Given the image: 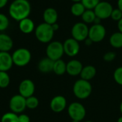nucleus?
Wrapping results in <instances>:
<instances>
[{
	"mask_svg": "<svg viewBox=\"0 0 122 122\" xmlns=\"http://www.w3.org/2000/svg\"><path fill=\"white\" fill-rule=\"evenodd\" d=\"M46 54L48 58L54 61L61 59L64 54L63 44L59 41H51L46 46Z\"/></svg>",
	"mask_w": 122,
	"mask_h": 122,
	"instance_id": "39448f33",
	"label": "nucleus"
},
{
	"mask_svg": "<svg viewBox=\"0 0 122 122\" xmlns=\"http://www.w3.org/2000/svg\"><path fill=\"white\" fill-rule=\"evenodd\" d=\"M31 9V4L28 0H14L9 6V14L13 19L19 21L29 17Z\"/></svg>",
	"mask_w": 122,
	"mask_h": 122,
	"instance_id": "f257e3e1",
	"label": "nucleus"
},
{
	"mask_svg": "<svg viewBox=\"0 0 122 122\" xmlns=\"http://www.w3.org/2000/svg\"><path fill=\"white\" fill-rule=\"evenodd\" d=\"M114 8L108 1H99L97 6L94 9V11L96 14V16L101 20L107 19L111 17L112 12Z\"/></svg>",
	"mask_w": 122,
	"mask_h": 122,
	"instance_id": "1a4fd4ad",
	"label": "nucleus"
},
{
	"mask_svg": "<svg viewBox=\"0 0 122 122\" xmlns=\"http://www.w3.org/2000/svg\"><path fill=\"white\" fill-rule=\"evenodd\" d=\"M9 26V18L5 14L0 13V31L6 30Z\"/></svg>",
	"mask_w": 122,
	"mask_h": 122,
	"instance_id": "cd10ccee",
	"label": "nucleus"
},
{
	"mask_svg": "<svg viewBox=\"0 0 122 122\" xmlns=\"http://www.w3.org/2000/svg\"><path fill=\"white\" fill-rule=\"evenodd\" d=\"M71 1H72L74 3H76V2H81V0H71Z\"/></svg>",
	"mask_w": 122,
	"mask_h": 122,
	"instance_id": "ea45409f",
	"label": "nucleus"
},
{
	"mask_svg": "<svg viewBox=\"0 0 122 122\" xmlns=\"http://www.w3.org/2000/svg\"><path fill=\"white\" fill-rule=\"evenodd\" d=\"M35 28V24L33 20L29 17L19 21V29L22 33L25 34H31L34 31Z\"/></svg>",
	"mask_w": 122,
	"mask_h": 122,
	"instance_id": "f3484780",
	"label": "nucleus"
},
{
	"mask_svg": "<svg viewBox=\"0 0 122 122\" xmlns=\"http://www.w3.org/2000/svg\"><path fill=\"white\" fill-rule=\"evenodd\" d=\"M11 81L10 76L6 71H0V88L5 89L9 86Z\"/></svg>",
	"mask_w": 122,
	"mask_h": 122,
	"instance_id": "393cba45",
	"label": "nucleus"
},
{
	"mask_svg": "<svg viewBox=\"0 0 122 122\" xmlns=\"http://www.w3.org/2000/svg\"><path fill=\"white\" fill-rule=\"evenodd\" d=\"M117 6H118L117 8L122 11V0H118L117 1Z\"/></svg>",
	"mask_w": 122,
	"mask_h": 122,
	"instance_id": "4c0bfd02",
	"label": "nucleus"
},
{
	"mask_svg": "<svg viewBox=\"0 0 122 122\" xmlns=\"http://www.w3.org/2000/svg\"><path fill=\"white\" fill-rule=\"evenodd\" d=\"M63 47L64 54L69 57L76 56L80 51L79 42L72 37L66 39L64 41L63 43Z\"/></svg>",
	"mask_w": 122,
	"mask_h": 122,
	"instance_id": "9b49d317",
	"label": "nucleus"
},
{
	"mask_svg": "<svg viewBox=\"0 0 122 122\" xmlns=\"http://www.w3.org/2000/svg\"><path fill=\"white\" fill-rule=\"evenodd\" d=\"M84 43H85V45H86V46H91L94 42L88 37L87 39H86L84 40Z\"/></svg>",
	"mask_w": 122,
	"mask_h": 122,
	"instance_id": "f704fd0d",
	"label": "nucleus"
},
{
	"mask_svg": "<svg viewBox=\"0 0 122 122\" xmlns=\"http://www.w3.org/2000/svg\"><path fill=\"white\" fill-rule=\"evenodd\" d=\"M85 122H92V121H86Z\"/></svg>",
	"mask_w": 122,
	"mask_h": 122,
	"instance_id": "37998d69",
	"label": "nucleus"
},
{
	"mask_svg": "<svg viewBox=\"0 0 122 122\" xmlns=\"http://www.w3.org/2000/svg\"><path fill=\"white\" fill-rule=\"evenodd\" d=\"M79 122V121H76V120H72V122Z\"/></svg>",
	"mask_w": 122,
	"mask_h": 122,
	"instance_id": "79ce46f5",
	"label": "nucleus"
},
{
	"mask_svg": "<svg viewBox=\"0 0 122 122\" xmlns=\"http://www.w3.org/2000/svg\"><path fill=\"white\" fill-rule=\"evenodd\" d=\"M109 44L114 48H122V33L120 31L113 33L109 38Z\"/></svg>",
	"mask_w": 122,
	"mask_h": 122,
	"instance_id": "4be33fe9",
	"label": "nucleus"
},
{
	"mask_svg": "<svg viewBox=\"0 0 122 122\" xmlns=\"http://www.w3.org/2000/svg\"><path fill=\"white\" fill-rule=\"evenodd\" d=\"M39 104V101L37 97L34 95L26 99V108L29 109H34L38 107Z\"/></svg>",
	"mask_w": 122,
	"mask_h": 122,
	"instance_id": "a878e982",
	"label": "nucleus"
},
{
	"mask_svg": "<svg viewBox=\"0 0 122 122\" xmlns=\"http://www.w3.org/2000/svg\"><path fill=\"white\" fill-rule=\"evenodd\" d=\"M51 25L43 22L39 24L34 29V34L36 39L44 44H49L53 39L54 35Z\"/></svg>",
	"mask_w": 122,
	"mask_h": 122,
	"instance_id": "f03ea898",
	"label": "nucleus"
},
{
	"mask_svg": "<svg viewBox=\"0 0 122 122\" xmlns=\"http://www.w3.org/2000/svg\"><path fill=\"white\" fill-rule=\"evenodd\" d=\"M96 74H97L96 68L92 65H87L83 67L79 76L81 79L89 81L90 80H92L95 77Z\"/></svg>",
	"mask_w": 122,
	"mask_h": 122,
	"instance_id": "aec40b11",
	"label": "nucleus"
},
{
	"mask_svg": "<svg viewBox=\"0 0 122 122\" xmlns=\"http://www.w3.org/2000/svg\"><path fill=\"white\" fill-rule=\"evenodd\" d=\"M107 30L102 24H94L89 29L88 37L94 42L99 43L103 41L106 36Z\"/></svg>",
	"mask_w": 122,
	"mask_h": 122,
	"instance_id": "6e6552de",
	"label": "nucleus"
},
{
	"mask_svg": "<svg viewBox=\"0 0 122 122\" xmlns=\"http://www.w3.org/2000/svg\"><path fill=\"white\" fill-rule=\"evenodd\" d=\"M11 54L6 51H0V71H8L13 66Z\"/></svg>",
	"mask_w": 122,
	"mask_h": 122,
	"instance_id": "2eb2a0df",
	"label": "nucleus"
},
{
	"mask_svg": "<svg viewBox=\"0 0 122 122\" xmlns=\"http://www.w3.org/2000/svg\"><path fill=\"white\" fill-rule=\"evenodd\" d=\"M117 122H122V117H119V118L118 119V120H117Z\"/></svg>",
	"mask_w": 122,
	"mask_h": 122,
	"instance_id": "a19ab883",
	"label": "nucleus"
},
{
	"mask_svg": "<svg viewBox=\"0 0 122 122\" xmlns=\"http://www.w3.org/2000/svg\"><path fill=\"white\" fill-rule=\"evenodd\" d=\"M92 92V85L89 81L82 79L76 80L73 86V94L79 99H86Z\"/></svg>",
	"mask_w": 122,
	"mask_h": 122,
	"instance_id": "7ed1b4c3",
	"label": "nucleus"
},
{
	"mask_svg": "<svg viewBox=\"0 0 122 122\" xmlns=\"http://www.w3.org/2000/svg\"><path fill=\"white\" fill-rule=\"evenodd\" d=\"M66 99L61 95H57L53 97L50 102V108L54 113H61L66 108Z\"/></svg>",
	"mask_w": 122,
	"mask_h": 122,
	"instance_id": "ddd939ff",
	"label": "nucleus"
},
{
	"mask_svg": "<svg viewBox=\"0 0 122 122\" xmlns=\"http://www.w3.org/2000/svg\"><path fill=\"white\" fill-rule=\"evenodd\" d=\"M100 0H81L82 4L84 6L86 9H92L97 6V5L99 3Z\"/></svg>",
	"mask_w": 122,
	"mask_h": 122,
	"instance_id": "c85d7f7f",
	"label": "nucleus"
},
{
	"mask_svg": "<svg viewBox=\"0 0 122 122\" xmlns=\"http://www.w3.org/2000/svg\"><path fill=\"white\" fill-rule=\"evenodd\" d=\"M111 18L114 21L118 22L122 18V11L120 9H119L118 8L114 9L112 12V14H111Z\"/></svg>",
	"mask_w": 122,
	"mask_h": 122,
	"instance_id": "7c9ffc66",
	"label": "nucleus"
},
{
	"mask_svg": "<svg viewBox=\"0 0 122 122\" xmlns=\"http://www.w3.org/2000/svg\"><path fill=\"white\" fill-rule=\"evenodd\" d=\"M67 112L71 120L81 122L86 117V111L84 106L77 102H72L68 106Z\"/></svg>",
	"mask_w": 122,
	"mask_h": 122,
	"instance_id": "423d86ee",
	"label": "nucleus"
},
{
	"mask_svg": "<svg viewBox=\"0 0 122 122\" xmlns=\"http://www.w3.org/2000/svg\"><path fill=\"white\" fill-rule=\"evenodd\" d=\"M85 10H86V8L84 7V6L82 4L81 2L74 3L71 5V9H70L71 13L74 16H81V15L84 14Z\"/></svg>",
	"mask_w": 122,
	"mask_h": 122,
	"instance_id": "b1692460",
	"label": "nucleus"
},
{
	"mask_svg": "<svg viewBox=\"0 0 122 122\" xmlns=\"http://www.w3.org/2000/svg\"><path fill=\"white\" fill-rule=\"evenodd\" d=\"M35 92V84L33 81L29 79L22 80L19 85V94L24 98H28L34 95Z\"/></svg>",
	"mask_w": 122,
	"mask_h": 122,
	"instance_id": "f8f14e48",
	"label": "nucleus"
},
{
	"mask_svg": "<svg viewBox=\"0 0 122 122\" xmlns=\"http://www.w3.org/2000/svg\"><path fill=\"white\" fill-rule=\"evenodd\" d=\"M1 122H18V115L12 112L5 113L1 118Z\"/></svg>",
	"mask_w": 122,
	"mask_h": 122,
	"instance_id": "bb28decb",
	"label": "nucleus"
},
{
	"mask_svg": "<svg viewBox=\"0 0 122 122\" xmlns=\"http://www.w3.org/2000/svg\"><path fill=\"white\" fill-rule=\"evenodd\" d=\"M9 109L15 114H21L26 109V98L21 95H14L9 100Z\"/></svg>",
	"mask_w": 122,
	"mask_h": 122,
	"instance_id": "9d476101",
	"label": "nucleus"
},
{
	"mask_svg": "<svg viewBox=\"0 0 122 122\" xmlns=\"http://www.w3.org/2000/svg\"><path fill=\"white\" fill-rule=\"evenodd\" d=\"M114 79L117 84L122 86V66L117 68L114 72Z\"/></svg>",
	"mask_w": 122,
	"mask_h": 122,
	"instance_id": "c756f323",
	"label": "nucleus"
},
{
	"mask_svg": "<svg viewBox=\"0 0 122 122\" xmlns=\"http://www.w3.org/2000/svg\"><path fill=\"white\" fill-rule=\"evenodd\" d=\"M13 46L14 42L10 36L6 34H0V51L9 52Z\"/></svg>",
	"mask_w": 122,
	"mask_h": 122,
	"instance_id": "6ab92c4d",
	"label": "nucleus"
},
{
	"mask_svg": "<svg viewBox=\"0 0 122 122\" xmlns=\"http://www.w3.org/2000/svg\"><path fill=\"white\" fill-rule=\"evenodd\" d=\"M89 29V28L86 24L84 22H76L73 25L71 30L72 38L79 42L84 41V40L88 38Z\"/></svg>",
	"mask_w": 122,
	"mask_h": 122,
	"instance_id": "0eeeda50",
	"label": "nucleus"
},
{
	"mask_svg": "<svg viewBox=\"0 0 122 122\" xmlns=\"http://www.w3.org/2000/svg\"><path fill=\"white\" fill-rule=\"evenodd\" d=\"M51 27H52L53 30H54V31H57V30L59 29V24H57V22H56V23L52 24V25H51Z\"/></svg>",
	"mask_w": 122,
	"mask_h": 122,
	"instance_id": "e433bc0d",
	"label": "nucleus"
},
{
	"mask_svg": "<svg viewBox=\"0 0 122 122\" xmlns=\"http://www.w3.org/2000/svg\"><path fill=\"white\" fill-rule=\"evenodd\" d=\"M13 63L19 67H23L30 62L31 59V54L30 51L26 48H19L16 49L11 54Z\"/></svg>",
	"mask_w": 122,
	"mask_h": 122,
	"instance_id": "20e7f679",
	"label": "nucleus"
},
{
	"mask_svg": "<svg viewBox=\"0 0 122 122\" xmlns=\"http://www.w3.org/2000/svg\"><path fill=\"white\" fill-rule=\"evenodd\" d=\"M9 0H0V9L4 8L8 3Z\"/></svg>",
	"mask_w": 122,
	"mask_h": 122,
	"instance_id": "72a5a7b5",
	"label": "nucleus"
},
{
	"mask_svg": "<svg viewBox=\"0 0 122 122\" xmlns=\"http://www.w3.org/2000/svg\"><path fill=\"white\" fill-rule=\"evenodd\" d=\"M54 61L48 58L47 56L41 59L38 63V69L40 72L44 74H48L53 71Z\"/></svg>",
	"mask_w": 122,
	"mask_h": 122,
	"instance_id": "a211bd4d",
	"label": "nucleus"
},
{
	"mask_svg": "<svg viewBox=\"0 0 122 122\" xmlns=\"http://www.w3.org/2000/svg\"><path fill=\"white\" fill-rule=\"evenodd\" d=\"M18 122H30V118L27 114H20L18 115Z\"/></svg>",
	"mask_w": 122,
	"mask_h": 122,
	"instance_id": "473e14b6",
	"label": "nucleus"
},
{
	"mask_svg": "<svg viewBox=\"0 0 122 122\" xmlns=\"http://www.w3.org/2000/svg\"><path fill=\"white\" fill-rule=\"evenodd\" d=\"M81 17L82 19V22L86 24L87 25L94 23L97 18L96 14L92 9H86Z\"/></svg>",
	"mask_w": 122,
	"mask_h": 122,
	"instance_id": "5701e85b",
	"label": "nucleus"
},
{
	"mask_svg": "<svg viewBox=\"0 0 122 122\" xmlns=\"http://www.w3.org/2000/svg\"><path fill=\"white\" fill-rule=\"evenodd\" d=\"M43 19L45 23L50 25L56 23L58 20L57 11L52 7H49L46 9L43 13Z\"/></svg>",
	"mask_w": 122,
	"mask_h": 122,
	"instance_id": "dca6fc26",
	"label": "nucleus"
},
{
	"mask_svg": "<svg viewBox=\"0 0 122 122\" xmlns=\"http://www.w3.org/2000/svg\"><path fill=\"white\" fill-rule=\"evenodd\" d=\"M53 72L59 76L66 73V63L61 59L55 61L54 63Z\"/></svg>",
	"mask_w": 122,
	"mask_h": 122,
	"instance_id": "412c9836",
	"label": "nucleus"
},
{
	"mask_svg": "<svg viewBox=\"0 0 122 122\" xmlns=\"http://www.w3.org/2000/svg\"><path fill=\"white\" fill-rule=\"evenodd\" d=\"M116 56H117V54H116L115 52H114V51H108V52L104 54V55L103 56V59L107 62H111V61H113L115 59Z\"/></svg>",
	"mask_w": 122,
	"mask_h": 122,
	"instance_id": "2f4dec72",
	"label": "nucleus"
},
{
	"mask_svg": "<svg viewBox=\"0 0 122 122\" xmlns=\"http://www.w3.org/2000/svg\"><path fill=\"white\" fill-rule=\"evenodd\" d=\"M84 66L82 63L77 59H71L66 63V73L71 76L80 75Z\"/></svg>",
	"mask_w": 122,
	"mask_h": 122,
	"instance_id": "4468645a",
	"label": "nucleus"
},
{
	"mask_svg": "<svg viewBox=\"0 0 122 122\" xmlns=\"http://www.w3.org/2000/svg\"><path fill=\"white\" fill-rule=\"evenodd\" d=\"M119 110H120V112H121V114H122V102H121V104H120V106H119Z\"/></svg>",
	"mask_w": 122,
	"mask_h": 122,
	"instance_id": "58836bf2",
	"label": "nucleus"
},
{
	"mask_svg": "<svg viewBox=\"0 0 122 122\" xmlns=\"http://www.w3.org/2000/svg\"><path fill=\"white\" fill-rule=\"evenodd\" d=\"M117 26L119 29V31L122 33V18L117 22Z\"/></svg>",
	"mask_w": 122,
	"mask_h": 122,
	"instance_id": "c9c22d12",
	"label": "nucleus"
}]
</instances>
